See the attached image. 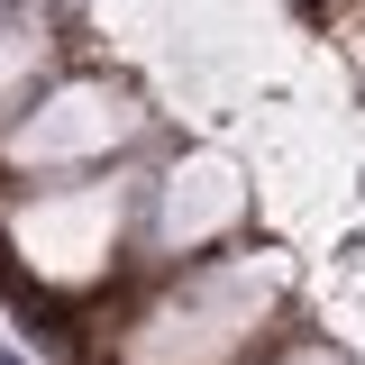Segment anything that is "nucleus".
Segmentation results:
<instances>
[{
    "label": "nucleus",
    "mask_w": 365,
    "mask_h": 365,
    "mask_svg": "<svg viewBox=\"0 0 365 365\" xmlns=\"http://www.w3.org/2000/svg\"><path fill=\"white\" fill-rule=\"evenodd\" d=\"M0 365H28V356H0Z\"/></svg>",
    "instance_id": "f257e3e1"
}]
</instances>
